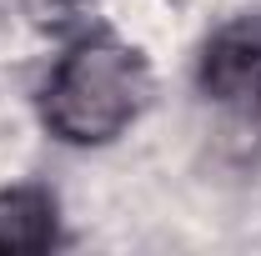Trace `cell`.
Here are the masks:
<instances>
[{"mask_svg": "<svg viewBox=\"0 0 261 256\" xmlns=\"http://www.w3.org/2000/svg\"><path fill=\"white\" fill-rule=\"evenodd\" d=\"M151 106L146 56L111 31L75 40L40 86V126L61 146H111Z\"/></svg>", "mask_w": 261, "mask_h": 256, "instance_id": "6da1fadb", "label": "cell"}, {"mask_svg": "<svg viewBox=\"0 0 261 256\" xmlns=\"http://www.w3.org/2000/svg\"><path fill=\"white\" fill-rule=\"evenodd\" d=\"M256 86H261V31L256 25H226L221 35H211L206 50H201V91H206V100L226 106L236 116Z\"/></svg>", "mask_w": 261, "mask_h": 256, "instance_id": "7a4b0ae2", "label": "cell"}, {"mask_svg": "<svg viewBox=\"0 0 261 256\" xmlns=\"http://www.w3.org/2000/svg\"><path fill=\"white\" fill-rule=\"evenodd\" d=\"M61 241V201L50 186H0V251H50Z\"/></svg>", "mask_w": 261, "mask_h": 256, "instance_id": "3957f363", "label": "cell"}, {"mask_svg": "<svg viewBox=\"0 0 261 256\" xmlns=\"http://www.w3.org/2000/svg\"><path fill=\"white\" fill-rule=\"evenodd\" d=\"M236 116H241V121L251 126V136H256V146H261V86L251 91V100H246V106H241Z\"/></svg>", "mask_w": 261, "mask_h": 256, "instance_id": "277c9868", "label": "cell"}]
</instances>
